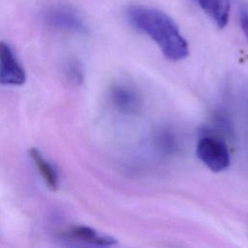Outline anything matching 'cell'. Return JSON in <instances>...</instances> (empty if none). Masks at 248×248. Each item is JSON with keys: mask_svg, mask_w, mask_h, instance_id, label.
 I'll use <instances>...</instances> for the list:
<instances>
[{"mask_svg": "<svg viewBox=\"0 0 248 248\" xmlns=\"http://www.w3.org/2000/svg\"><path fill=\"white\" fill-rule=\"evenodd\" d=\"M129 22L146 34L171 61L185 59L189 55L187 41L181 35L174 20L164 12L141 6H130L126 11Z\"/></svg>", "mask_w": 248, "mask_h": 248, "instance_id": "6da1fadb", "label": "cell"}, {"mask_svg": "<svg viewBox=\"0 0 248 248\" xmlns=\"http://www.w3.org/2000/svg\"><path fill=\"white\" fill-rule=\"evenodd\" d=\"M202 10L219 28H224L230 17L229 0H196Z\"/></svg>", "mask_w": 248, "mask_h": 248, "instance_id": "52a82bcc", "label": "cell"}, {"mask_svg": "<svg viewBox=\"0 0 248 248\" xmlns=\"http://www.w3.org/2000/svg\"><path fill=\"white\" fill-rule=\"evenodd\" d=\"M45 18L49 26L58 30L76 33H85L87 30L80 16L68 7H52L46 13Z\"/></svg>", "mask_w": 248, "mask_h": 248, "instance_id": "277c9868", "label": "cell"}, {"mask_svg": "<svg viewBox=\"0 0 248 248\" xmlns=\"http://www.w3.org/2000/svg\"><path fill=\"white\" fill-rule=\"evenodd\" d=\"M65 235L68 238L96 246H112L117 243L115 238L87 226H73L65 232Z\"/></svg>", "mask_w": 248, "mask_h": 248, "instance_id": "8992f818", "label": "cell"}, {"mask_svg": "<svg viewBox=\"0 0 248 248\" xmlns=\"http://www.w3.org/2000/svg\"><path fill=\"white\" fill-rule=\"evenodd\" d=\"M67 75L70 78V79L77 83V84H80L83 81V69L81 64L79 63V61L73 59L70 60L67 64Z\"/></svg>", "mask_w": 248, "mask_h": 248, "instance_id": "9c48e42d", "label": "cell"}, {"mask_svg": "<svg viewBox=\"0 0 248 248\" xmlns=\"http://www.w3.org/2000/svg\"><path fill=\"white\" fill-rule=\"evenodd\" d=\"M110 99L114 108L126 115H136L142 108L140 92L127 83L115 84L110 90Z\"/></svg>", "mask_w": 248, "mask_h": 248, "instance_id": "3957f363", "label": "cell"}, {"mask_svg": "<svg viewBox=\"0 0 248 248\" xmlns=\"http://www.w3.org/2000/svg\"><path fill=\"white\" fill-rule=\"evenodd\" d=\"M196 152L198 158L212 171L219 172L230 166L231 156L228 146L216 136L202 137L197 143Z\"/></svg>", "mask_w": 248, "mask_h": 248, "instance_id": "7a4b0ae2", "label": "cell"}, {"mask_svg": "<svg viewBox=\"0 0 248 248\" xmlns=\"http://www.w3.org/2000/svg\"><path fill=\"white\" fill-rule=\"evenodd\" d=\"M29 154L47 187L52 191H56L59 185V179L57 172L55 171L53 167L49 164L47 160L45 159L41 151L36 147L30 148Z\"/></svg>", "mask_w": 248, "mask_h": 248, "instance_id": "ba28073f", "label": "cell"}, {"mask_svg": "<svg viewBox=\"0 0 248 248\" xmlns=\"http://www.w3.org/2000/svg\"><path fill=\"white\" fill-rule=\"evenodd\" d=\"M24 69L16 60L11 47L0 41V83L21 85L25 82Z\"/></svg>", "mask_w": 248, "mask_h": 248, "instance_id": "5b68a950", "label": "cell"}, {"mask_svg": "<svg viewBox=\"0 0 248 248\" xmlns=\"http://www.w3.org/2000/svg\"><path fill=\"white\" fill-rule=\"evenodd\" d=\"M240 25L243 30V33L248 39V9L247 8H243L240 12Z\"/></svg>", "mask_w": 248, "mask_h": 248, "instance_id": "30bf717a", "label": "cell"}]
</instances>
